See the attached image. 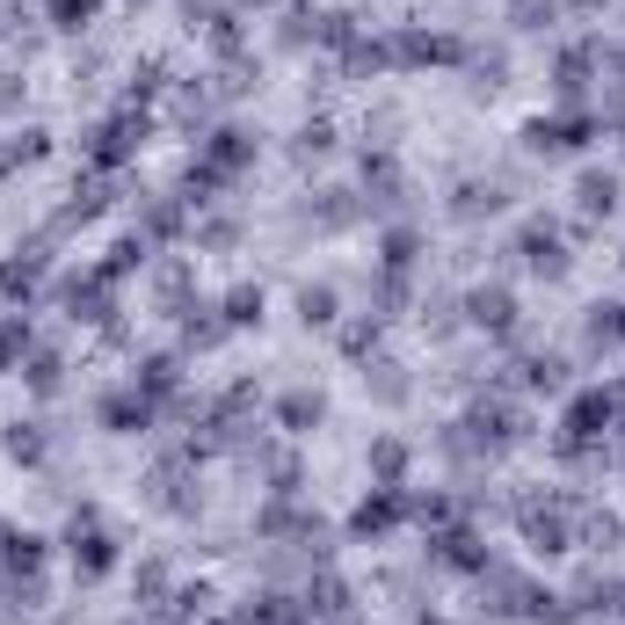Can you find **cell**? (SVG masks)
Returning <instances> with one entry per match:
<instances>
[{
	"instance_id": "cell-9",
	"label": "cell",
	"mask_w": 625,
	"mask_h": 625,
	"mask_svg": "<svg viewBox=\"0 0 625 625\" xmlns=\"http://www.w3.org/2000/svg\"><path fill=\"white\" fill-rule=\"evenodd\" d=\"M466 312H473V328L509 335V320H517V298H509L502 284H487V292H473V298H466Z\"/></svg>"
},
{
	"instance_id": "cell-20",
	"label": "cell",
	"mask_w": 625,
	"mask_h": 625,
	"mask_svg": "<svg viewBox=\"0 0 625 625\" xmlns=\"http://www.w3.org/2000/svg\"><path fill=\"white\" fill-rule=\"evenodd\" d=\"M44 146H52L44 131H15V139L0 146V174H8V168H30V160H44Z\"/></svg>"
},
{
	"instance_id": "cell-33",
	"label": "cell",
	"mask_w": 625,
	"mask_h": 625,
	"mask_svg": "<svg viewBox=\"0 0 625 625\" xmlns=\"http://www.w3.org/2000/svg\"><path fill=\"white\" fill-rule=\"evenodd\" d=\"M342 604H349V590H342V582H320V590L306 596V611H320V618H335Z\"/></svg>"
},
{
	"instance_id": "cell-27",
	"label": "cell",
	"mask_w": 625,
	"mask_h": 625,
	"mask_svg": "<svg viewBox=\"0 0 625 625\" xmlns=\"http://www.w3.org/2000/svg\"><path fill=\"white\" fill-rule=\"evenodd\" d=\"M590 66H596V52H568V59H560V95H582Z\"/></svg>"
},
{
	"instance_id": "cell-6",
	"label": "cell",
	"mask_w": 625,
	"mask_h": 625,
	"mask_svg": "<svg viewBox=\"0 0 625 625\" xmlns=\"http://www.w3.org/2000/svg\"><path fill=\"white\" fill-rule=\"evenodd\" d=\"M393 59H407V66H458L466 44H458V36H430V30H400Z\"/></svg>"
},
{
	"instance_id": "cell-12",
	"label": "cell",
	"mask_w": 625,
	"mask_h": 625,
	"mask_svg": "<svg viewBox=\"0 0 625 625\" xmlns=\"http://www.w3.org/2000/svg\"><path fill=\"white\" fill-rule=\"evenodd\" d=\"M59 298H66V312H73V320H109V284H103V277H87V284L73 277Z\"/></svg>"
},
{
	"instance_id": "cell-22",
	"label": "cell",
	"mask_w": 625,
	"mask_h": 625,
	"mask_svg": "<svg viewBox=\"0 0 625 625\" xmlns=\"http://www.w3.org/2000/svg\"><path fill=\"white\" fill-rule=\"evenodd\" d=\"M139 393H146V400L174 393V357H146V364H139Z\"/></svg>"
},
{
	"instance_id": "cell-1",
	"label": "cell",
	"mask_w": 625,
	"mask_h": 625,
	"mask_svg": "<svg viewBox=\"0 0 625 625\" xmlns=\"http://www.w3.org/2000/svg\"><path fill=\"white\" fill-rule=\"evenodd\" d=\"M247 160H255V131H241V124H219V131L204 139V153L190 160V197H197V190H219V182H233ZM197 204H204V197H197Z\"/></svg>"
},
{
	"instance_id": "cell-40",
	"label": "cell",
	"mask_w": 625,
	"mask_h": 625,
	"mask_svg": "<svg viewBox=\"0 0 625 625\" xmlns=\"http://www.w3.org/2000/svg\"><path fill=\"white\" fill-rule=\"evenodd\" d=\"M422 625H444V618H422Z\"/></svg>"
},
{
	"instance_id": "cell-19",
	"label": "cell",
	"mask_w": 625,
	"mask_h": 625,
	"mask_svg": "<svg viewBox=\"0 0 625 625\" xmlns=\"http://www.w3.org/2000/svg\"><path fill=\"white\" fill-rule=\"evenodd\" d=\"M523 385H531V393H560V385H568V357H531V364H523Z\"/></svg>"
},
{
	"instance_id": "cell-5",
	"label": "cell",
	"mask_w": 625,
	"mask_h": 625,
	"mask_svg": "<svg viewBox=\"0 0 625 625\" xmlns=\"http://www.w3.org/2000/svg\"><path fill=\"white\" fill-rule=\"evenodd\" d=\"M117 568V545L103 539V531H95V517H73V574H81V582H95V574H109Z\"/></svg>"
},
{
	"instance_id": "cell-14",
	"label": "cell",
	"mask_w": 625,
	"mask_h": 625,
	"mask_svg": "<svg viewBox=\"0 0 625 625\" xmlns=\"http://www.w3.org/2000/svg\"><path fill=\"white\" fill-rule=\"evenodd\" d=\"M574 197H582V211H590V219H611V211H618V174H582V182H574Z\"/></svg>"
},
{
	"instance_id": "cell-18",
	"label": "cell",
	"mask_w": 625,
	"mask_h": 625,
	"mask_svg": "<svg viewBox=\"0 0 625 625\" xmlns=\"http://www.w3.org/2000/svg\"><path fill=\"white\" fill-rule=\"evenodd\" d=\"M22 357H30V320L8 312V320H0V371H15Z\"/></svg>"
},
{
	"instance_id": "cell-17",
	"label": "cell",
	"mask_w": 625,
	"mask_h": 625,
	"mask_svg": "<svg viewBox=\"0 0 625 625\" xmlns=\"http://www.w3.org/2000/svg\"><path fill=\"white\" fill-rule=\"evenodd\" d=\"M0 560H8L15 574H36V568H44V539H30V531H8V539H0Z\"/></svg>"
},
{
	"instance_id": "cell-36",
	"label": "cell",
	"mask_w": 625,
	"mask_h": 625,
	"mask_svg": "<svg viewBox=\"0 0 625 625\" xmlns=\"http://www.w3.org/2000/svg\"><path fill=\"white\" fill-rule=\"evenodd\" d=\"M182 292H190V269H182V262H174V269H160V306H174Z\"/></svg>"
},
{
	"instance_id": "cell-21",
	"label": "cell",
	"mask_w": 625,
	"mask_h": 625,
	"mask_svg": "<svg viewBox=\"0 0 625 625\" xmlns=\"http://www.w3.org/2000/svg\"><path fill=\"white\" fill-rule=\"evenodd\" d=\"M523 531H531V545H545V553H568V523H560V517H539V509H531Z\"/></svg>"
},
{
	"instance_id": "cell-8",
	"label": "cell",
	"mask_w": 625,
	"mask_h": 625,
	"mask_svg": "<svg viewBox=\"0 0 625 625\" xmlns=\"http://www.w3.org/2000/svg\"><path fill=\"white\" fill-rule=\"evenodd\" d=\"M517 255L531 262L539 277H560V269H568V247H560V233H553V226H539V219L517 233Z\"/></svg>"
},
{
	"instance_id": "cell-15",
	"label": "cell",
	"mask_w": 625,
	"mask_h": 625,
	"mask_svg": "<svg viewBox=\"0 0 625 625\" xmlns=\"http://www.w3.org/2000/svg\"><path fill=\"white\" fill-rule=\"evenodd\" d=\"M36 277H44V255H8L0 262V298H30Z\"/></svg>"
},
{
	"instance_id": "cell-31",
	"label": "cell",
	"mask_w": 625,
	"mask_h": 625,
	"mask_svg": "<svg viewBox=\"0 0 625 625\" xmlns=\"http://www.w3.org/2000/svg\"><path fill=\"white\" fill-rule=\"evenodd\" d=\"M364 182H371V190H385V197H393V190H400V168H393V153H371V160H364Z\"/></svg>"
},
{
	"instance_id": "cell-35",
	"label": "cell",
	"mask_w": 625,
	"mask_h": 625,
	"mask_svg": "<svg viewBox=\"0 0 625 625\" xmlns=\"http://www.w3.org/2000/svg\"><path fill=\"white\" fill-rule=\"evenodd\" d=\"M415 262V233H385V269H407Z\"/></svg>"
},
{
	"instance_id": "cell-38",
	"label": "cell",
	"mask_w": 625,
	"mask_h": 625,
	"mask_svg": "<svg viewBox=\"0 0 625 625\" xmlns=\"http://www.w3.org/2000/svg\"><path fill=\"white\" fill-rule=\"evenodd\" d=\"M328 146H335L328 124H306V131H298V153H328Z\"/></svg>"
},
{
	"instance_id": "cell-39",
	"label": "cell",
	"mask_w": 625,
	"mask_h": 625,
	"mask_svg": "<svg viewBox=\"0 0 625 625\" xmlns=\"http://www.w3.org/2000/svg\"><path fill=\"white\" fill-rule=\"evenodd\" d=\"M574 8H604V0H574Z\"/></svg>"
},
{
	"instance_id": "cell-11",
	"label": "cell",
	"mask_w": 625,
	"mask_h": 625,
	"mask_svg": "<svg viewBox=\"0 0 625 625\" xmlns=\"http://www.w3.org/2000/svg\"><path fill=\"white\" fill-rule=\"evenodd\" d=\"M466 430L480 436V444H495V452H502V444H517V436H523V415H517V407H473Z\"/></svg>"
},
{
	"instance_id": "cell-34",
	"label": "cell",
	"mask_w": 625,
	"mask_h": 625,
	"mask_svg": "<svg viewBox=\"0 0 625 625\" xmlns=\"http://www.w3.org/2000/svg\"><path fill=\"white\" fill-rule=\"evenodd\" d=\"M349 219H357V204H342V190H328V204H320V226H328V233H342Z\"/></svg>"
},
{
	"instance_id": "cell-16",
	"label": "cell",
	"mask_w": 625,
	"mask_h": 625,
	"mask_svg": "<svg viewBox=\"0 0 625 625\" xmlns=\"http://www.w3.org/2000/svg\"><path fill=\"white\" fill-rule=\"evenodd\" d=\"M320 415H328V407H320V393H284L277 400V422H284V430H312V422H320Z\"/></svg>"
},
{
	"instance_id": "cell-32",
	"label": "cell",
	"mask_w": 625,
	"mask_h": 625,
	"mask_svg": "<svg viewBox=\"0 0 625 625\" xmlns=\"http://www.w3.org/2000/svg\"><path fill=\"white\" fill-rule=\"evenodd\" d=\"M146 233H153V241L182 233V204H153V211H146Z\"/></svg>"
},
{
	"instance_id": "cell-30",
	"label": "cell",
	"mask_w": 625,
	"mask_h": 625,
	"mask_svg": "<svg viewBox=\"0 0 625 625\" xmlns=\"http://www.w3.org/2000/svg\"><path fill=\"white\" fill-rule=\"evenodd\" d=\"M95 8L103 0H52V22L59 30H81V22H95Z\"/></svg>"
},
{
	"instance_id": "cell-2",
	"label": "cell",
	"mask_w": 625,
	"mask_h": 625,
	"mask_svg": "<svg viewBox=\"0 0 625 625\" xmlns=\"http://www.w3.org/2000/svg\"><path fill=\"white\" fill-rule=\"evenodd\" d=\"M611 415H618V393H574L568 400V422H560V430H568V436H560V452L582 458V452H590V436L611 430Z\"/></svg>"
},
{
	"instance_id": "cell-23",
	"label": "cell",
	"mask_w": 625,
	"mask_h": 625,
	"mask_svg": "<svg viewBox=\"0 0 625 625\" xmlns=\"http://www.w3.org/2000/svg\"><path fill=\"white\" fill-rule=\"evenodd\" d=\"M298 312H306V328H328L335 320V292L328 284H306V292H298Z\"/></svg>"
},
{
	"instance_id": "cell-29",
	"label": "cell",
	"mask_w": 625,
	"mask_h": 625,
	"mask_svg": "<svg viewBox=\"0 0 625 625\" xmlns=\"http://www.w3.org/2000/svg\"><path fill=\"white\" fill-rule=\"evenodd\" d=\"M560 0H517V30H553Z\"/></svg>"
},
{
	"instance_id": "cell-7",
	"label": "cell",
	"mask_w": 625,
	"mask_h": 625,
	"mask_svg": "<svg viewBox=\"0 0 625 625\" xmlns=\"http://www.w3.org/2000/svg\"><path fill=\"white\" fill-rule=\"evenodd\" d=\"M400 517H407V495H400V487H379V495H371V502L349 517V531H357V539H385Z\"/></svg>"
},
{
	"instance_id": "cell-25",
	"label": "cell",
	"mask_w": 625,
	"mask_h": 625,
	"mask_svg": "<svg viewBox=\"0 0 625 625\" xmlns=\"http://www.w3.org/2000/svg\"><path fill=\"white\" fill-rule=\"evenodd\" d=\"M59 379H66V364H59L52 349H36L30 357V393H59Z\"/></svg>"
},
{
	"instance_id": "cell-26",
	"label": "cell",
	"mask_w": 625,
	"mask_h": 625,
	"mask_svg": "<svg viewBox=\"0 0 625 625\" xmlns=\"http://www.w3.org/2000/svg\"><path fill=\"white\" fill-rule=\"evenodd\" d=\"M8 458H22V466H36V458H44V436H36V422H15V430H8Z\"/></svg>"
},
{
	"instance_id": "cell-3",
	"label": "cell",
	"mask_w": 625,
	"mask_h": 625,
	"mask_svg": "<svg viewBox=\"0 0 625 625\" xmlns=\"http://www.w3.org/2000/svg\"><path fill=\"white\" fill-rule=\"evenodd\" d=\"M139 139H146V109H124V117H109L103 131H95L87 160H95V168H124V160L139 153Z\"/></svg>"
},
{
	"instance_id": "cell-24",
	"label": "cell",
	"mask_w": 625,
	"mask_h": 625,
	"mask_svg": "<svg viewBox=\"0 0 625 625\" xmlns=\"http://www.w3.org/2000/svg\"><path fill=\"white\" fill-rule=\"evenodd\" d=\"M371 466H379V487H400V473H407V452H400L393 436H385V444H371Z\"/></svg>"
},
{
	"instance_id": "cell-37",
	"label": "cell",
	"mask_w": 625,
	"mask_h": 625,
	"mask_svg": "<svg viewBox=\"0 0 625 625\" xmlns=\"http://www.w3.org/2000/svg\"><path fill=\"white\" fill-rule=\"evenodd\" d=\"M342 349H349V357H371V349H379V320H371V328H349Z\"/></svg>"
},
{
	"instance_id": "cell-10",
	"label": "cell",
	"mask_w": 625,
	"mask_h": 625,
	"mask_svg": "<svg viewBox=\"0 0 625 625\" xmlns=\"http://www.w3.org/2000/svg\"><path fill=\"white\" fill-rule=\"evenodd\" d=\"M153 422V400L131 385V393H109L103 400V430H117V436H131V430H146Z\"/></svg>"
},
{
	"instance_id": "cell-13",
	"label": "cell",
	"mask_w": 625,
	"mask_h": 625,
	"mask_svg": "<svg viewBox=\"0 0 625 625\" xmlns=\"http://www.w3.org/2000/svg\"><path fill=\"white\" fill-rule=\"evenodd\" d=\"M436 560H444V568H466V574H487V553H480L473 531H444V539H436Z\"/></svg>"
},
{
	"instance_id": "cell-4",
	"label": "cell",
	"mask_w": 625,
	"mask_h": 625,
	"mask_svg": "<svg viewBox=\"0 0 625 625\" xmlns=\"http://www.w3.org/2000/svg\"><path fill=\"white\" fill-rule=\"evenodd\" d=\"M523 139L539 146V153H574V146L596 139V124L590 117H531L523 124Z\"/></svg>"
},
{
	"instance_id": "cell-28",
	"label": "cell",
	"mask_w": 625,
	"mask_h": 625,
	"mask_svg": "<svg viewBox=\"0 0 625 625\" xmlns=\"http://www.w3.org/2000/svg\"><path fill=\"white\" fill-rule=\"evenodd\" d=\"M262 320V292H233L226 298V328H255Z\"/></svg>"
}]
</instances>
